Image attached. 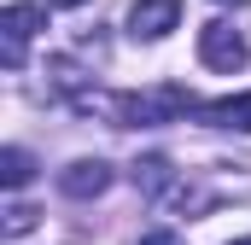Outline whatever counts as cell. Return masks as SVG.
Here are the masks:
<instances>
[{"mask_svg": "<svg viewBox=\"0 0 251 245\" xmlns=\"http://www.w3.org/2000/svg\"><path fill=\"white\" fill-rule=\"evenodd\" d=\"M59 187L70 193V198H100V193L111 187V164H100V158H76V164L59 175Z\"/></svg>", "mask_w": 251, "mask_h": 245, "instance_id": "cell-6", "label": "cell"}, {"mask_svg": "<svg viewBox=\"0 0 251 245\" xmlns=\"http://www.w3.org/2000/svg\"><path fill=\"white\" fill-rule=\"evenodd\" d=\"M199 59L210 64V70H246V59H251V47H246V35L234 29V24H222V18H210L204 29H199Z\"/></svg>", "mask_w": 251, "mask_h": 245, "instance_id": "cell-2", "label": "cell"}, {"mask_svg": "<svg viewBox=\"0 0 251 245\" xmlns=\"http://www.w3.org/2000/svg\"><path fill=\"white\" fill-rule=\"evenodd\" d=\"M47 24L41 6H6L0 12V64L6 70H24V53H29V35Z\"/></svg>", "mask_w": 251, "mask_h": 245, "instance_id": "cell-3", "label": "cell"}, {"mask_svg": "<svg viewBox=\"0 0 251 245\" xmlns=\"http://www.w3.org/2000/svg\"><path fill=\"white\" fill-rule=\"evenodd\" d=\"M0 181L6 187H29L35 181V158H29L24 146H6V152H0Z\"/></svg>", "mask_w": 251, "mask_h": 245, "instance_id": "cell-8", "label": "cell"}, {"mask_svg": "<svg viewBox=\"0 0 251 245\" xmlns=\"http://www.w3.org/2000/svg\"><path fill=\"white\" fill-rule=\"evenodd\" d=\"M134 187H140V193H146V198H170V193H176V170H170V158H140V164H134Z\"/></svg>", "mask_w": 251, "mask_h": 245, "instance_id": "cell-7", "label": "cell"}, {"mask_svg": "<svg viewBox=\"0 0 251 245\" xmlns=\"http://www.w3.org/2000/svg\"><path fill=\"white\" fill-rule=\"evenodd\" d=\"M234 245H251V240H234Z\"/></svg>", "mask_w": 251, "mask_h": 245, "instance_id": "cell-13", "label": "cell"}, {"mask_svg": "<svg viewBox=\"0 0 251 245\" xmlns=\"http://www.w3.org/2000/svg\"><path fill=\"white\" fill-rule=\"evenodd\" d=\"M193 117L210 122V128H240V134H251V94H222V99H204Z\"/></svg>", "mask_w": 251, "mask_h": 245, "instance_id": "cell-5", "label": "cell"}, {"mask_svg": "<svg viewBox=\"0 0 251 245\" xmlns=\"http://www.w3.org/2000/svg\"><path fill=\"white\" fill-rule=\"evenodd\" d=\"M35 216H41L35 204H6V240H24L35 228Z\"/></svg>", "mask_w": 251, "mask_h": 245, "instance_id": "cell-9", "label": "cell"}, {"mask_svg": "<svg viewBox=\"0 0 251 245\" xmlns=\"http://www.w3.org/2000/svg\"><path fill=\"white\" fill-rule=\"evenodd\" d=\"M210 6H251V0H210Z\"/></svg>", "mask_w": 251, "mask_h": 245, "instance_id": "cell-11", "label": "cell"}, {"mask_svg": "<svg viewBox=\"0 0 251 245\" xmlns=\"http://www.w3.org/2000/svg\"><path fill=\"white\" fill-rule=\"evenodd\" d=\"M181 24V0H134L128 6V35L134 41H164Z\"/></svg>", "mask_w": 251, "mask_h": 245, "instance_id": "cell-4", "label": "cell"}, {"mask_svg": "<svg viewBox=\"0 0 251 245\" xmlns=\"http://www.w3.org/2000/svg\"><path fill=\"white\" fill-rule=\"evenodd\" d=\"M193 111H199V99H193L181 82H164V88H146V94H117V99H111L117 128H158V122L193 117Z\"/></svg>", "mask_w": 251, "mask_h": 245, "instance_id": "cell-1", "label": "cell"}, {"mask_svg": "<svg viewBox=\"0 0 251 245\" xmlns=\"http://www.w3.org/2000/svg\"><path fill=\"white\" fill-rule=\"evenodd\" d=\"M53 6H88V0H53Z\"/></svg>", "mask_w": 251, "mask_h": 245, "instance_id": "cell-12", "label": "cell"}, {"mask_svg": "<svg viewBox=\"0 0 251 245\" xmlns=\"http://www.w3.org/2000/svg\"><path fill=\"white\" fill-rule=\"evenodd\" d=\"M140 245H187L176 228H152V234H140Z\"/></svg>", "mask_w": 251, "mask_h": 245, "instance_id": "cell-10", "label": "cell"}]
</instances>
